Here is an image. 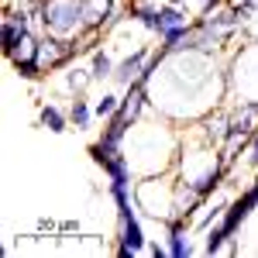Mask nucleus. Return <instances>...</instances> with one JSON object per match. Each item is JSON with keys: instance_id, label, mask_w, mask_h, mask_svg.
Masks as SVG:
<instances>
[{"instance_id": "nucleus-7", "label": "nucleus", "mask_w": 258, "mask_h": 258, "mask_svg": "<svg viewBox=\"0 0 258 258\" xmlns=\"http://www.w3.org/2000/svg\"><path fill=\"white\" fill-rule=\"evenodd\" d=\"M120 244H124V248H131L135 255L145 248V231H141V220L138 217L120 220Z\"/></svg>"}, {"instance_id": "nucleus-1", "label": "nucleus", "mask_w": 258, "mask_h": 258, "mask_svg": "<svg viewBox=\"0 0 258 258\" xmlns=\"http://www.w3.org/2000/svg\"><path fill=\"white\" fill-rule=\"evenodd\" d=\"M41 24L55 38H73L80 28H86L83 0H48V4H41Z\"/></svg>"}, {"instance_id": "nucleus-11", "label": "nucleus", "mask_w": 258, "mask_h": 258, "mask_svg": "<svg viewBox=\"0 0 258 258\" xmlns=\"http://www.w3.org/2000/svg\"><path fill=\"white\" fill-rule=\"evenodd\" d=\"M90 117H93V110H90V103L86 100H73V110H69V120L76 124V131H83V127H90Z\"/></svg>"}, {"instance_id": "nucleus-4", "label": "nucleus", "mask_w": 258, "mask_h": 258, "mask_svg": "<svg viewBox=\"0 0 258 258\" xmlns=\"http://www.w3.org/2000/svg\"><path fill=\"white\" fill-rule=\"evenodd\" d=\"M83 18H86V28H103L114 21V0H83Z\"/></svg>"}, {"instance_id": "nucleus-9", "label": "nucleus", "mask_w": 258, "mask_h": 258, "mask_svg": "<svg viewBox=\"0 0 258 258\" xmlns=\"http://www.w3.org/2000/svg\"><path fill=\"white\" fill-rule=\"evenodd\" d=\"M186 24V14L179 11L176 4H169V7H159V35H165V31H172V28H182Z\"/></svg>"}, {"instance_id": "nucleus-6", "label": "nucleus", "mask_w": 258, "mask_h": 258, "mask_svg": "<svg viewBox=\"0 0 258 258\" xmlns=\"http://www.w3.org/2000/svg\"><path fill=\"white\" fill-rule=\"evenodd\" d=\"M193 244L186 238V217L169 220V258H189Z\"/></svg>"}, {"instance_id": "nucleus-10", "label": "nucleus", "mask_w": 258, "mask_h": 258, "mask_svg": "<svg viewBox=\"0 0 258 258\" xmlns=\"http://www.w3.org/2000/svg\"><path fill=\"white\" fill-rule=\"evenodd\" d=\"M41 127H48V131H55V135H62V131H69V117L62 114L59 107H41Z\"/></svg>"}, {"instance_id": "nucleus-17", "label": "nucleus", "mask_w": 258, "mask_h": 258, "mask_svg": "<svg viewBox=\"0 0 258 258\" xmlns=\"http://www.w3.org/2000/svg\"><path fill=\"white\" fill-rule=\"evenodd\" d=\"M220 4H231V0H203V11L210 14V11H214V7H220Z\"/></svg>"}, {"instance_id": "nucleus-16", "label": "nucleus", "mask_w": 258, "mask_h": 258, "mask_svg": "<svg viewBox=\"0 0 258 258\" xmlns=\"http://www.w3.org/2000/svg\"><path fill=\"white\" fill-rule=\"evenodd\" d=\"M224 241H227V231H224V227H214V231L207 234V244H203V251H207V255H217L220 248H224Z\"/></svg>"}, {"instance_id": "nucleus-19", "label": "nucleus", "mask_w": 258, "mask_h": 258, "mask_svg": "<svg viewBox=\"0 0 258 258\" xmlns=\"http://www.w3.org/2000/svg\"><path fill=\"white\" fill-rule=\"evenodd\" d=\"M152 258H169V248H159V244H155V248H152Z\"/></svg>"}, {"instance_id": "nucleus-18", "label": "nucleus", "mask_w": 258, "mask_h": 258, "mask_svg": "<svg viewBox=\"0 0 258 258\" xmlns=\"http://www.w3.org/2000/svg\"><path fill=\"white\" fill-rule=\"evenodd\" d=\"M251 162H258V127H255V135H251Z\"/></svg>"}, {"instance_id": "nucleus-13", "label": "nucleus", "mask_w": 258, "mask_h": 258, "mask_svg": "<svg viewBox=\"0 0 258 258\" xmlns=\"http://www.w3.org/2000/svg\"><path fill=\"white\" fill-rule=\"evenodd\" d=\"M117 107H120V97L107 93V97H100V100H97L93 114H97V117H114V114H117Z\"/></svg>"}, {"instance_id": "nucleus-2", "label": "nucleus", "mask_w": 258, "mask_h": 258, "mask_svg": "<svg viewBox=\"0 0 258 258\" xmlns=\"http://www.w3.org/2000/svg\"><path fill=\"white\" fill-rule=\"evenodd\" d=\"M255 207H258V182H255V186H248V189H244L231 207H224V220H220V227L227 231V238H231L241 224L251 217V210H255Z\"/></svg>"}, {"instance_id": "nucleus-14", "label": "nucleus", "mask_w": 258, "mask_h": 258, "mask_svg": "<svg viewBox=\"0 0 258 258\" xmlns=\"http://www.w3.org/2000/svg\"><path fill=\"white\" fill-rule=\"evenodd\" d=\"M90 76H93V80H107V76H114V62L107 59L103 52H97V55H93V73H90Z\"/></svg>"}, {"instance_id": "nucleus-15", "label": "nucleus", "mask_w": 258, "mask_h": 258, "mask_svg": "<svg viewBox=\"0 0 258 258\" xmlns=\"http://www.w3.org/2000/svg\"><path fill=\"white\" fill-rule=\"evenodd\" d=\"M131 18H138L141 24L152 28V31L159 28V11H155V7H131Z\"/></svg>"}, {"instance_id": "nucleus-21", "label": "nucleus", "mask_w": 258, "mask_h": 258, "mask_svg": "<svg viewBox=\"0 0 258 258\" xmlns=\"http://www.w3.org/2000/svg\"><path fill=\"white\" fill-rule=\"evenodd\" d=\"M169 4H179V0H169Z\"/></svg>"}, {"instance_id": "nucleus-8", "label": "nucleus", "mask_w": 258, "mask_h": 258, "mask_svg": "<svg viewBox=\"0 0 258 258\" xmlns=\"http://www.w3.org/2000/svg\"><path fill=\"white\" fill-rule=\"evenodd\" d=\"M220 179H224V165H214V169H210L207 176H200L197 182H189V189H193L197 197L207 200V197H210V193H214V189L220 186Z\"/></svg>"}, {"instance_id": "nucleus-5", "label": "nucleus", "mask_w": 258, "mask_h": 258, "mask_svg": "<svg viewBox=\"0 0 258 258\" xmlns=\"http://www.w3.org/2000/svg\"><path fill=\"white\" fill-rule=\"evenodd\" d=\"M148 55H152L148 48H138L135 55H127V59H124V62L117 66V69H114V80H117V83H124V86H131V83H135V80L141 76V69H145Z\"/></svg>"}, {"instance_id": "nucleus-12", "label": "nucleus", "mask_w": 258, "mask_h": 258, "mask_svg": "<svg viewBox=\"0 0 258 258\" xmlns=\"http://www.w3.org/2000/svg\"><path fill=\"white\" fill-rule=\"evenodd\" d=\"M14 62V69H18V76H24V80H38L41 73H45V66H41L38 59H11Z\"/></svg>"}, {"instance_id": "nucleus-20", "label": "nucleus", "mask_w": 258, "mask_h": 258, "mask_svg": "<svg viewBox=\"0 0 258 258\" xmlns=\"http://www.w3.org/2000/svg\"><path fill=\"white\" fill-rule=\"evenodd\" d=\"M35 4H48V0H35Z\"/></svg>"}, {"instance_id": "nucleus-3", "label": "nucleus", "mask_w": 258, "mask_h": 258, "mask_svg": "<svg viewBox=\"0 0 258 258\" xmlns=\"http://www.w3.org/2000/svg\"><path fill=\"white\" fill-rule=\"evenodd\" d=\"M145 103H148V90H145V83H131L127 86V93L120 97V107H117V114L120 117H127V120H138V114L145 110Z\"/></svg>"}]
</instances>
